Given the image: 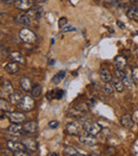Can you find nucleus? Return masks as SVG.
<instances>
[{"label":"nucleus","mask_w":138,"mask_h":156,"mask_svg":"<svg viewBox=\"0 0 138 156\" xmlns=\"http://www.w3.org/2000/svg\"><path fill=\"white\" fill-rule=\"evenodd\" d=\"M35 106V102L33 100V97L30 96H25L23 99H21L20 102L17 104V107H18L19 111L21 112H30L34 108Z\"/></svg>","instance_id":"nucleus-1"},{"label":"nucleus","mask_w":138,"mask_h":156,"mask_svg":"<svg viewBox=\"0 0 138 156\" xmlns=\"http://www.w3.org/2000/svg\"><path fill=\"white\" fill-rule=\"evenodd\" d=\"M79 140H80L83 144L89 146V147H95L96 144H98V140H97V138H96V136L90 133H87V132H85V133H83V134H80Z\"/></svg>","instance_id":"nucleus-2"},{"label":"nucleus","mask_w":138,"mask_h":156,"mask_svg":"<svg viewBox=\"0 0 138 156\" xmlns=\"http://www.w3.org/2000/svg\"><path fill=\"white\" fill-rule=\"evenodd\" d=\"M83 129H84L85 132L87 133H90L93 135H98V134L101 133L102 131V126L97 122L94 121H86L83 123Z\"/></svg>","instance_id":"nucleus-3"},{"label":"nucleus","mask_w":138,"mask_h":156,"mask_svg":"<svg viewBox=\"0 0 138 156\" xmlns=\"http://www.w3.org/2000/svg\"><path fill=\"white\" fill-rule=\"evenodd\" d=\"M19 37L23 41L27 44H34L36 41V35L29 29H21L19 31Z\"/></svg>","instance_id":"nucleus-4"},{"label":"nucleus","mask_w":138,"mask_h":156,"mask_svg":"<svg viewBox=\"0 0 138 156\" xmlns=\"http://www.w3.org/2000/svg\"><path fill=\"white\" fill-rule=\"evenodd\" d=\"M23 144L26 147V150L28 153H32V152H36L37 151V141L32 137H23L21 140Z\"/></svg>","instance_id":"nucleus-5"},{"label":"nucleus","mask_w":138,"mask_h":156,"mask_svg":"<svg viewBox=\"0 0 138 156\" xmlns=\"http://www.w3.org/2000/svg\"><path fill=\"white\" fill-rule=\"evenodd\" d=\"M15 6L20 11H29L33 8L34 1L33 0H16L14 2Z\"/></svg>","instance_id":"nucleus-6"},{"label":"nucleus","mask_w":138,"mask_h":156,"mask_svg":"<svg viewBox=\"0 0 138 156\" xmlns=\"http://www.w3.org/2000/svg\"><path fill=\"white\" fill-rule=\"evenodd\" d=\"M8 133L13 136H16V137L26 134L25 131H23V127L21 126L20 123H12L8 127Z\"/></svg>","instance_id":"nucleus-7"},{"label":"nucleus","mask_w":138,"mask_h":156,"mask_svg":"<svg viewBox=\"0 0 138 156\" xmlns=\"http://www.w3.org/2000/svg\"><path fill=\"white\" fill-rule=\"evenodd\" d=\"M9 120L12 123H23L26 121V116L20 112H11L9 114Z\"/></svg>","instance_id":"nucleus-8"},{"label":"nucleus","mask_w":138,"mask_h":156,"mask_svg":"<svg viewBox=\"0 0 138 156\" xmlns=\"http://www.w3.org/2000/svg\"><path fill=\"white\" fill-rule=\"evenodd\" d=\"M6 147L10 151L12 152H18V151H27L26 150V147L23 142H17V141H13V140H9Z\"/></svg>","instance_id":"nucleus-9"},{"label":"nucleus","mask_w":138,"mask_h":156,"mask_svg":"<svg viewBox=\"0 0 138 156\" xmlns=\"http://www.w3.org/2000/svg\"><path fill=\"white\" fill-rule=\"evenodd\" d=\"M66 131L69 135H72V136L80 135V125L76 121L69 122V123H67L66 125Z\"/></svg>","instance_id":"nucleus-10"},{"label":"nucleus","mask_w":138,"mask_h":156,"mask_svg":"<svg viewBox=\"0 0 138 156\" xmlns=\"http://www.w3.org/2000/svg\"><path fill=\"white\" fill-rule=\"evenodd\" d=\"M23 94L20 90H14L12 94L9 96V100H10V103L12 105H17L19 102L21 101V99L23 98Z\"/></svg>","instance_id":"nucleus-11"},{"label":"nucleus","mask_w":138,"mask_h":156,"mask_svg":"<svg viewBox=\"0 0 138 156\" xmlns=\"http://www.w3.org/2000/svg\"><path fill=\"white\" fill-rule=\"evenodd\" d=\"M23 127L26 134H34V133H36L37 129H38V124L35 121H29V122H26V123L23 125Z\"/></svg>","instance_id":"nucleus-12"},{"label":"nucleus","mask_w":138,"mask_h":156,"mask_svg":"<svg viewBox=\"0 0 138 156\" xmlns=\"http://www.w3.org/2000/svg\"><path fill=\"white\" fill-rule=\"evenodd\" d=\"M15 23L23 26H30L31 25V18L26 14H18L15 16Z\"/></svg>","instance_id":"nucleus-13"},{"label":"nucleus","mask_w":138,"mask_h":156,"mask_svg":"<svg viewBox=\"0 0 138 156\" xmlns=\"http://www.w3.org/2000/svg\"><path fill=\"white\" fill-rule=\"evenodd\" d=\"M9 58H10L12 62H16L18 64H25L26 60H25V56L23 55L21 53L16 51H12L9 53Z\"/></svg>","instance_id":"nucleus-14"},{"label":"nucleus","mask_w":138,"mask_h":156,"mask_svg":"<svg viewBox=\"0 0 138 156\" xmlns=\"http://www.w3.org/2000/svg\"><path fill=\"white\" fill-rule=\"evenodd\" d=\"M120 122H121L122 126L126 127V129H131V127H133V125H134L133 117L130 114H126V115L122 116L121 119H120Z\"/></svg>","instance_id":"nucleus-15"},{"label":"nucleus","mask_w":138,"mask_h":156,"mask_svg":"<svg viewBox=\"0 0 138 156\" xmlns=\"http://www.w3.org/2000/svg\"><path fill=\"white\" fill-rule=\"evenodd\" d=\"M114 63H115V66L117 69L124 70V68H126V58H124L123 55H118L115 58Z\"/></svg>","instance_id":"nucleus-16"},{"label":"nucleus","mask_w":138,"mask_h":156,"mask_svg":"<svg viewBox=\"0 0 138 156\" xmlns=\"http://www.w3.org/2000/svg\"><path fill=\"white\" fill-rule=\"evenodd\" d=\"M0 89H1V94H9V96L14 91L10 81H4V82H2Z\"/></svg>","instance_id":"nucleus-17"},{"label":"nucleus","mask_w":138,"mask_h":156,"mask_svg":"<svg viewBox=\"0 0 138 156\" xmlns=\"http://www.w3.org/2000/svg\"><path fill=\"white\" fill-rule=\"evenodd\" d=\"M4 69L10 74H14L19 70V65H18V63H16V62H11L4 66Z\"/></svg>","instance_id":"nucleus-18"},{"label":"nucleus","mask_w":138,"mask_h":156,"mask_svg":"<svg viewBox=\"0 0 138 156\" xmlns=\"http://www.w3.org/2000/svg\"><path fill=\"white\" fill-rule=\"evenodd\" d=\"M100 79H101V81L104 83H108L113 80L111 72H109V70L106 69V68H102L101 69V71H100Z\"/></svg>","instance_id":"nucleus-19"},{"label":"nucleus","mask_w":138,"mask_h":156,"mask_svg":"<svg viewBox=\"0 0 138 156\" xmlns=\"http://www.w3.org/2000/svg\"><path fill=\"white\" fill-rule=\"evenodd\" d=\"M20 86H21V88L23 89L25 91H31V89H32V82H31V80H30L29 78H23L20 80Z\"/></svg>","instance_id":"nucleus-20"},{"label":"nucleus","mask_w":138,"mask_h":156,"mask_svg":"<svg viewBox=\"0 0 138 156\" xmlns=\"http://www.w3.org/2000/svg\"><path fill=\"white\" fill-rule=\"evenodd\" d=\"M126 15H128L129 18L133 19V20L138 23V8L137 6H134V5L131 6L128 10V12H126Z\"/></svg>","instance_id":"nucleus-21"},{"label":"nucleus","mask_w":138,"mask_h":156,"mask_svg":"<svg viewBox=\"0 0 138 156\" xmlns=\"http://www.w3.org/2000/svg\"><path fill=\"white\" fill-rule=\"evenodd\" d=\"M41 14H43V10L41 8H32L31 10H29V13H28V16L30 18H41Z\"/></svg>","instance_id":"nucleus-22"},{"label":"nucleus","mask_w":138,"mask_h":156,"mask_svg":"<svg viewBox=\"0 0 138 156\" xmlns=\"http://www.w3.org/2000/svg\"><path fill=\"white\" fill-rule=\"evenodd\" d=\"M113 86H114V88H115V90H117L118 93H122L123 91V89H124V85H123V83H122V81H121V79H119V78H115L113 80Z\"/></svg>","instance_id":"nucleus-23"},{"label":"nucleus","mask_w":138,"mask_h":156,"mask_svg":"<svg viewBox=\"0 0 138 156\" xmlns=\"http://www.w3.org/2000/svg\"><path fill=\"white\" fill-rule=\"evenodd\" d=\"M65 76H66V71H65V70H61V71H58V73L52 78V80H51L52 84L56 85V84H58V83H61V81L64 80Z\"/></svg>","instance_id":"nucleus-24"},{"label":"nucleus","mask_w":138,"mask_h":156,"mask_svg":"<svg viewBox=\"0 0 138 156\" xmlns=\"http://www.w3.org/2000/svg\"><path fill=\"white\" fill-rule=\"evenodd\" d=\"M64 155L66 156H80L82 155L81 153H79V151L76 149H74L73 147H66L64 149Z\"/></svg>","instance_id":"nucleus-25"},{"label":"nucleus","mask_w":138,"mask_h":156,"mask_svg":"<svg viewBox=\"0 0 138 156\" xmlns=\"http://www.w3.org/2000/svg\"><path fill=\"white\" fill-rule=\"evenodd\" d=\"M41 94V86L39 84H35L31 89V96L33 98H38Z\"/></svg>","instance_id":"nucleus-26"},{"label":"nucleus","mask_w":138,"mask_h":156,"mask_svg":"<svg viewBox=\"0 0 138 156\" xmlns=\"http://www.w3.org/2000/svg\"><path fill=\"white\" fill-rule=\"evenodd\" d=\"M121 81H122V83H123V85L126 87H128V88H131V87L133 86V79L132 78H130L129 76H126V74H124L123 76V78L121 79Z\"/></svg>","instance_id":"nucleus-27"},{"label":"nucleus","mask_w":138,"mask_h":156,"mask_svg":"<svg viewBox=\"0 0 138 156\" xmlns=\"http://www.w3.org/2000/svg\"><path fill=\"white\" fill-rule=\"evenodd\" d=\"M0 108H1V112H10L11 111V106L8 103V101L5 99L1 98L0 99Z\"/></svg>","instance_id":"nucleus-28"},{"label":"nucleus","mask_w":138,"mask_h":156,"mask_svg":"<svg viewBox=\"0 0 138 156\" xmlns=\"http://www.w3.org/2000/svg\"><path fill=\"white\" fill-rule=\"evenodd\" d=\"M103 91L106 94H113V91H114V86L109 84V82L108 83H105V85H104V87H103Z\"/></svg>","instance_id":"nucleus-29"},{"label":"nucleus","mask_w":138,"mask_h":156,"mask_svg":"<svg viewBox=\"0 0 138 156\" xmlns=\"http://www.w3.org/2000/svg\"><path fill=\"white\" fill-rule=\"evenodd\" d=\"M52 94H53V99H62L63 96L65 94L64 90H61V89H58V90H53L51 91Z\"/></svg>","instance_id":"nucleus-30"},{"label":"nucleus","mask_w":138,"mask_h":156,"mask_svg":"<svg viewBox=\"0 0 138 156\" xmlns=\"http://www.w3.org/2000/svg\"><path fill=\"white\" fill-rule=\"evenodd\" d=\"M132 79L136 84H138V67H133L132 68Z\"/></svg>","instance_id":"nucleus-31"},{"label":"nucleus","mask_w":138,"mask_h":156,"mask_svg":"<svg viewBox=\"0 0 138 156\" xmlns=\"http://www.w3.org/2000/svg\"><path fill=\"white\" fill-rule=\"evenodd\" d=\"M74 27H72L71 25H66V26H64V27L62 28V32H64V33H67V32H71V31H74Z\"/></svg>","instance_id":"nucleus-32"},{"label":"nucleus","mask_w":138,"mask_h":156,"mask_svg":"<svg viewBox=\"0 0 138 156\" xmlns=\"http://www.w3.org/2000/svg\"><path fill=\"white\" fill-rule=\"evenodd\" d=\"M115 76H116V78L122 79L124 76V71L123 70H120V69H117V68H116L115 69Z\"/></svg>","instance_id":"nucleus-33"},{"label":"nucleus","mask_w":138,"mask_h":156,"mask_svg":"<svg viewBox=\"0 0 138 156\" xmlns=\"http://www.w3.org/2000/svg\"><path fill=\"white\" fill-rule=\"evenodd\" d=\"M48 126H49L50 129H56V127L58 126V121H56V120H51V121L48 123Z\"/></svg>","instance_id":"nucleus-34"},{"label":"nucleus","mask_w":138,"mask_h":156,"mask_svg":"<svg viewBox=\"0 0 138 156\" xmlns=\"http://www.w3.org/2000/svg\"><path fill=\"white\" fill-rule=\"evenodd\" d=\"M67 25V18H65V17H62V18H60V20H58V26H60V28L62 29L64 26Z\"/></svg>","instance_id":"nucleus-35"},{"label":"nucleus","mask_w":138,"mask_h":156,"mask_svg":"<svg viewBox=\"0 0 138 156\" xmlns=\"http://www.w3.org/2000/svg\"><path fill=\"white\" fill-rule=\"evenodd\" d=\"M2 1L5 3H13V2H15V0H2Z\"/></svg>","instance_id":"nucleus-36"},{"label":"nucleus","mask_w":138,"mask_h":156,"mask_svg":"<svg viewBox=\"0 0 138 156\" xmlns=\"http://www.w3.org/2000/svg\"><path fill=\"white\" fill-rule=\"evenodd\" d=\"M118 25H119L120 28H124V25H122V23H120V21H118Z\"/></svg>","instance_id":"nucleus-37"},{"label":"nucleus","mask_w":138,"mask_h":156,"mask_svg":"<svg viewBox=\"0 0 138 156\" xmlns=\"http://www.w3.org/2000/svg\"><path fill=\"white\" fill-rule=\"evenodd\" d=\"M106 2H108V3H111V2H114V1H116V0H105Z\"/></svg>","instance_id":"nucleus-38"},{"label":"nucleus","mask_w":138,"mask_h":156,"mask_svg":"<svg viewBox=\"0 0 138 156\" xmlns=\"http://www.w3.org/2000/svg\"><path fill=\"white\" fill-rule=\"evenodd\" d=\"M50 155H51V156H56L58 154H56V153H52V154H50Z\"/></svg>","instance_id":"nucleus-39"},{"label":"nucleus","mask_w":138,"mask_h":156,"mask_svg":"<svg viewBox=\"0 0 138 156\" xmlns=\"http://www.w3.org/2000/svg\"><path fill=\"white\" fill-rule=\"evenodd\" d=\"M41 1H43V2H46V1H48V0H41Z\"/></svg>","instance_id":"nucleus-40"}]
</instances>
